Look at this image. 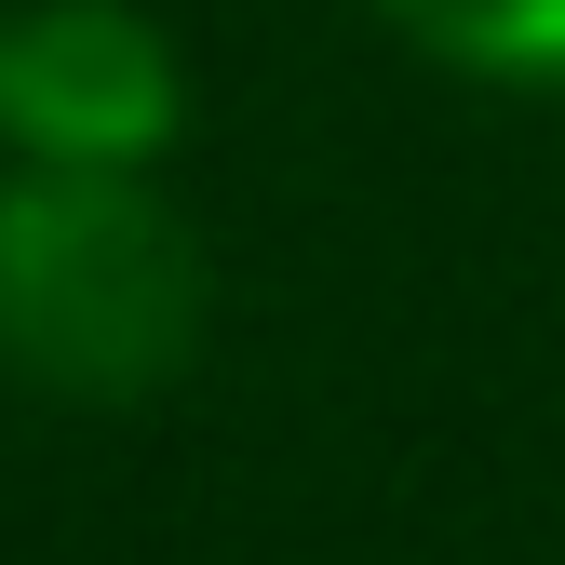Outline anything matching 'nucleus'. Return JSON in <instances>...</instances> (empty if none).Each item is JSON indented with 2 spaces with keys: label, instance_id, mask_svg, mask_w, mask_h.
Wrapping results in <instances>:
<instances>
[{
  "label": "nucleus",
  "instance_id": "1",
  "mask_svg": "<svg viewBox=\"0 0 565 565\" xmlns=\"http://www.w3.org/2000/svg\"><path fill=\"white\" fill-rule=\"evenodd\" d=\"M216 256L162 175L0 162V377L41 404H149L202 364Z\"/></svg>",
  "mask_w": 565,
  "mask_h": 565
},
{
  "label": "nucleus",
  "instance_id": "2",
  "mask_svg": "<svg viewBox=\"0 0 565 565\" xmlns=\"http://www.w3.org/2000/svg\"><path fill=\"white\" fill-rule=\"evenodd\" d=\"M189 149V41L149 0H14L0 28V162L162 175Z\"/></svg>",
  "mask_w": 565,
  "mask_h": 565
},
{
  "label": "nucleus",
  "instance_id": "3",
  "mask_svg": "<svg viewBox=\"0 0 565 565\" xmlns=\"http://www.w3.org/2000/svg\"><path fill=\"white\" fill-rule=\"evenodd\" d=\"M404 54H431L445 82L484 95H565V0H377Z\"/></svg>",
  "mask_w": 565,
  "mask_h": 565
},
{
  "label": "nucleus",
  "instance_id": "4",
  "mask_svg": "<svg viewBox=\"0 0 565 565\" xmlns=\"http://www.w3.org/2000/svg\"><path fill=\"white\" fill-rule=\"evenodd\" d=\"M0 28H14V0H0Z\"/></svg>",
  "mask_w": 565,
  "mask_h": 565
}]
</instances>
